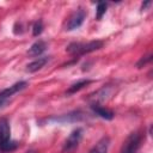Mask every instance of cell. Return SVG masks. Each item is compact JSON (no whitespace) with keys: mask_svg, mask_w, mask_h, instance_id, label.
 <instances>
[{"mask_svg":"<svg viewBox=\"0 0 153 153\" xmlns=\"http://www.w3.org/2000/svg\"><path fill=\"white\" fill-rule=\"evenodd\" d=\"M27 86V82L26 81H18L16 84H13L12 86L7 87V88H4L1 92H0V108L5 106V104L18 92L23 91L25 87Z\"/></svg>","mask_w":153,"mask_h":153,"instance_id":"5","label":"cell"},{"mask_svg":"<svg viewBox=\"0 0 153 153\" xmlns=\"http://www.w3.org/2000/svg\"><path fill=\"white\" fill-rule=\"evenodd\" d=\"M86 18V11L82 10V8H78L75 10L66 20L65 23V30L67 31H72V30H75L78 27H80L84 23Z\"/></svg>","mask_w":153,"mask_h":153,"instance_id":"4","label":"cell"},{"mask_svg":"<svg viewBox=\"0 0 153 153\" xmlns=\"http://www.w3.org/2000/svg\"><path fill=\"white\" fill-rule=\"evenodd\" d=\"M26 153H36V151H29V152H26Z\"/></svg>","mask_w":153,"mask_h":153,"instance_id":"19","label":"cell"},{"mask_svg":"<svg viewBox=\"0 0 153 153\" xmlns=\"http://www.w3.org/2000/svg\"><path fill=\"white\" fill-rule=\"evenodd\" d=\"M91 109L93 110V112L96 115H98L99 117L104 118V120H112L114 118V112L109 109H106L105 106H102L100 104H97V103H92L91 104Z\"/></svg>","mask_w":153,"mask_h":153,"instance_id":"7","label":"cell"},{"mask_svg":"<svg viewBox=\"0 0 153 153\" xmlns=\"http://www.w3.org/2000/svg\"><path fill=\"white\" fill-rule=\"evenodd\" d=\"M111 93H112V87H110V86H104L103 88H100V90L97 91L96 93L91 94L90 98L93 99V103L99 104V102H103V100L108 99L109 96H111Z\"/></svg>","mask_w":153,"mask_h":153,"instance_id":"8","label":"cell"},{"mask_svg":"<svg viewBox=\"0 0 153 153\" xmlns=\"http://www.w3.org/2000/svg\"><path fill=\"white\" fill-rule=\"evenodd\" d=\"M109 146H110V139L108 136H104L90 149L88 153H108Z\"/></svg>","mask_w":153,"mask_h":153,"instance_id":"10","label":"cell"},{"mask_svg":"<svg viewBox=\"0 0 153 153\" xmlns=\"http://www.w3.org/2000/svg\"><path fill=\"white\" fill-rule=\"evenodd\" d=\"M104 42L100 39H94V41H90V42H72L67 45L66 51L72 55V56H81L92 51H96L100 48H103Z\"/></svg>","mask_w":153,"mask_h":153,"instance_id":"1","label":"cell"},{"mask_svg":"<svg viewBox=\"0 0 153 153\" xmlns=\"http://www.w3.org/2000/svg\"><path fill=\"white\" fill-rule=\"evenodd\" d=\"M49 61V57L48 56H43V57H38L36 60H33L32 62H30L27 66H26V72L29 73H35L39 69H42Z\"/></svg>","mask_w":153,"mask_h":153,"instance_id":"9","label":"cell"},{"mask_svg":"<svg viewBox=\"0 0 153 153\" xmlns=\"http://www.w3.org/2000/svg\"><path fill=\"white\" fill-rule=\"evenodd\" d=\"M17 147H18V142L12 141V140H8L7 142H5V143H2V145L0 146V149H1L2 152H12V151H14Z\"/></svg>","mask_w":153,"mask_h":153,"instance_id":"14","label":"cell"},{"mask_svg":"<svg viewBox=\"0 0 153 153\" xmlns=\"http://www.w3.org/2000/svg\"><path fill=\"white\" fill-rule=\"evenodd\" d=\"M151 60H152V54H148V55H146V56H142V57L137 61L136 67H137V68H141V67L146 66L148 62H151Z\"/></svg>","mask_w":153,"mask_h":153,"instance_id":"17","label":"cell"},{"mask_svg":"<svg viewBox=\"0 0 153 153\" xmlns=\"http://www.w3.org/2000/svg\"><path fill=\"white\" fill-rule=\"evenodd\" d=\"M11 136V128L7 118L0 117V146L10 140Z\"/></svg>","mask_w":153,"mask_h":153,"instance_id":"6","label":"cell"},{"mask_svg":"<svg viewBox=\"0 0 153 153\" xmlns=\"http://www.w3.org/2000/svg\"><path fill=\"white\" fill-rule=\"evenodd\" d=\"M45 49H47V43H45L44 41H42V39H38V41H36V42L29 48L27 54H29L30 56H38V55H41Z\"/></svg>","mask_w":153,"mask_h":153,"instance_id":"11","label":"cell"},{"mask_svg":"<svg viewBox=\"0 0 153 153\" xmlns=\"http://www.w3.org/2000/svg\"><path fill=\"white\" fill-rule=\"evenodd\" d=\"M84 136V129L82 128H76L74 129L69 136L66 139L63 146H62V153H73L80 145L81 139Z\"/></svg>","mask_w":153,"mask_h":153,"instance_id":"2","label":"cell"},{"mask_svg":"<svg viewBox=\"0 0 153 153\" xmlns=\"http://www.w3.org/2000/svg\"><path fill=\"white\" fill-rule=\"evenodd\" d=\"M151 5H152V1H146V2L142 4V7H141V8H142V10H146V8H147L148 6H151Z\"/></svg>","mask_w":153,"mask_h":153,"instance_id":"18","label":"cell"},{"mask_svg":"<svg viewBox=\"0 0 153 153\" xmlns=\"http://www.w3.org/2000/svg\"><path fill=\"white\" fill-rule=\"evenodd\" d=\"M42 31H43V22L39 19V20L35 22V24L32 26V35L33 36H38V35L42 33Z\"/></svg>","mask_w":153,"mask_h":153,"instance_id":"16","label":"cell"},{"mask_svg":"<svg viewBox=\"0 0 153 153\" xmlns=\"http://www.w3.org/2000/svg\"><path fill=\"white\" fill-rule=\"evenodd\" d=\"M82 117H84L82 112H80V111H74V112L63 115V116H61V117H55V118H51V120L57 121V122H76V121H81Z\"/></svg>","mask_w":153,"mask_h":153,"instance_id":"12","label":"cell"},{"mask_svg":"<svg viewBox=\"0 0 153 153\" xmlns=\"http://www.w3.org/2000/svg\"><path fill=\"white\" fill-rule=\"evenodd\" d=\"M91 82H92V80H90V79H81V80H79V81H76V82H74V84H72V85L68 87V90L66 91V93H67V94L76 93L78 91L82 90L85 86H87V85L91 84Z\"/></svg>","mask_w":153,"mask_h":153,"instance_id":"13","label":"cell"},{"mask_svg":"<svg viewBox=\"0 0 153 153\" xmlns=\"http://www.w3.org/2000/svg\"><path fill=\"white\" fill-rule=\"evenodd\" d=\"M142 135L140 131H134L129 134V136L124 140L120 153H136L141 146Z\"/></svg>","mask_w":153,"mask_h":153,"instance_id":"3","label":"cell"},{"mask_svg":"<svg viewBox=\"0 0 153 153\" xmlns=\"http://www.w3.org/2000/svg\"><path fill=\"white\" fill-rule=\"evenodd\" d=\"M106 7H108V5H106L104 1L98 2V5H97V10H96V18H97L98 20L102 19V17L105 14V12H106Z\"/></svg>","mask_w":153,"mask_h":153,"instance_id":"15","label":"cell"}]
</instances>
